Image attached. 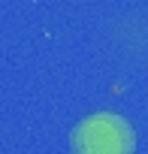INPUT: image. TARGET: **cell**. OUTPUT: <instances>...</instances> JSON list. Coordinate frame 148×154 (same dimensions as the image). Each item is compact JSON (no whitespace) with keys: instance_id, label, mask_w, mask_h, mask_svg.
<instances>
[{"instance_id":"6da1fadb","label":"cell","mask_w":148,"mask_h":154,"mask_svg":"<svg viewBox=\"0 0 148 154\" xmlns=\"http://www.w3.org/2000/svg\"><path fill=\"white\" fill-rule=\"evenodd\" d=\"M72 154H133L136 130L118 112H94L69 133Z\"/></svg>"}]
</instances>
